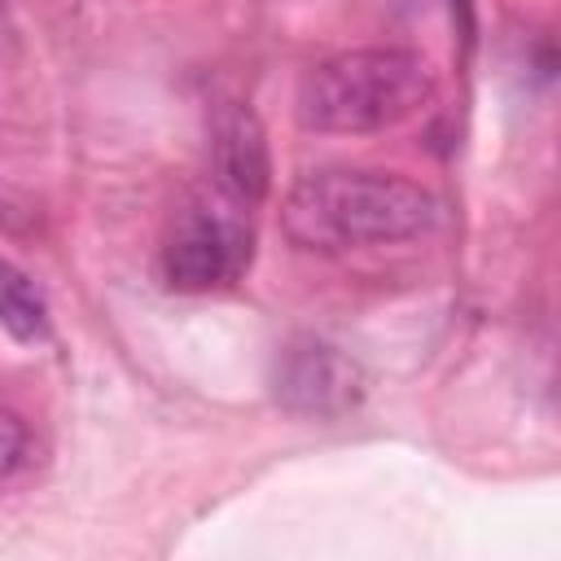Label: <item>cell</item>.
I'll use <instances>...</instances> for the list:
<instances>
[{
	"label": "cell",
	"mask_w": 561,
	"mask_h": 561,
	"mask_svg": "<svg viewBox=\"0 0 561 561\" xmlns=\"http://www.w3.org/2000/svg\"><path fill=\"white\" fill-rule=\"evenodd\" d=\"M0 219H9V210H4V202H0Z\"/></svg>",
	"instance_id": "8"
},
{
	"label": "cell",
	"mask_w": 561,
	"mask_h": 561,
	"mask_svg": "<svg viewBox=\"0 0 561 561\" xmlns=\"http://www.w3.org/2000/svg\"><path fill=\"white\" fill-rule=\"evenodd\" d=\"M215 180L232 202H263L272 188V153H267V136L263 123L254 118L250 105L228 101L215 114Z\"/></svg>",
	"instance_id": "5"
},
{
	"label": "cell",
	"mask_w": 561,
	"mask_h": 561,
	"mask_svg": "<svg viewBox=\"0 0 561 561\" xmlns=\"http://www.w3.org/2000/svg\"><path fill=\"white\" fill-rule=\"evenodd\" d=\"M35 460H39V443H35L31 421L13 408H0V486L26 478Z\"/></svg>",
	"instance_id": "7"
},
{
	"label": "cell",
	"mask_w": 561,
	"mask_h": 561,
	"mask_svg": "<svg viewBox=\"0 0 561 561\" xmlns=\"http://www.w3.org/2000/svg\"><path fill=\"white\" fill-rule=\"evenodd\" d=\"M0 324L18 342L48 337V298L44 289L9 259H0Z\"/></svg>",
	"instance_id": "6"
},
{
	"label": "cell",
	"mask_w": 561,
	"mask_h": 561,
	"mask_svg": "<svg viewBox=\"0 0 561 561\" xmlns=\"http://www.w3.org/2000/svg\"><path fill=\"white\" fill-rule=\"evenodd\" d=\"M250 263V232L232 210L193 206L162 245V280L180 294H210L232 285Z\"/></svg>",
	"instance_id": "3"
},
{
	"label": "cell",
	"mask_w": 561,
	"mask_h": 561,
	"mask_svg": "<svg viewBox=\"0 0 561 561\" xmlns=\"http://www.w3.org/2000/svg\"><path fill=\"white\" fill-rule=\"evenodd\" d=\"M276 403L307 421H337L364 399V368L324 337H294L276 355Z\"/></svg>",
	"instance_id": "4"
},
{
	"label": "cell",
	"mask_w": 561,
	"mask_h": 561,
	"mask_svg": "<svg viewBox=\"0 0 561 561\" xmlns=\"http://www.w3.org/2000/svg\"><path fill=\"white\" fill-rule=\"evenodd\" d=\"M430 96H434V66L412 48L377 44L316 61L298 79L294 114L307 131L368 136L421 114Z\"/></svg>",
	"instance_id": "2"
},
{
	"label": "cell",
	"mask_w": 561,
	"mask_h": 561,
	"mask_svg": "<svg viewBox=\"0 0 561 561\" xmlns=\"http://www.w3.org/2000/svg\"><path fill=\"white\" fill-rule=\"evenodd\" d=\"M438 197L399 171L324 167L289 184L280 232L311 254H351L412 241L438 224Z\"/></svg>",
	"instance_id": "1"
}]
</instances>
